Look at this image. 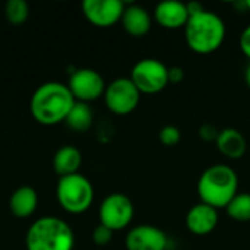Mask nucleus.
<instances>
[{
  "label": "nucleus",
  "mask_w": 250,
  "mask_h": 250,
  "mask_svg": "<svg viewBox=\"0 0 250 250\" xmlns=\"http://www.w3.org/2000/svg\"><path fill=\"white\" fill-rule=\"evenodd\" d=\"M189 18L188 3L167 0L158 3L154 9V19L161 28L166 29H185Z\"/></svg>",
  "instance_id": "obj_13"
},
{
  "label": "nucleus",
  "mask_w": 250,
  "mask_h": 250,
  "mask_svg": "<svg viewBox=\"0 0 250 250\" xmlns=\"http://www.w3.org/2000/svg\"><path fill=\"white\" fill-rule=\"evenodd\" d=\"M215 145L221 155L229 160H239L248 151V142L245 135L234 127H226L220 130Z\"/></svg>",
  "instance_id": "obj_15"
},
{
  "label": "nucleus",
  "mask_w": 250,
  "mask_h": 250,
  "mask_svg": "<svg viewBox=\"0 0 250 250\" xmlns=\"http://www.w3.org/2000/svg\"><path fill=\"white\" fill-rule=\"evenodd\" d=\"M38 205V195L34 188L31 186H21L18 188L9 201L10 212L18 218L31 217Z\"/></svg>",
  "instance_id": "obj_16"
},
{
  "label": "nucleus",
  "mask_w": 250,
  "mask_h": 250,
  "mask_svg": "<svg viewBox=\"0 0 250 250\" xmlns=\"http://www.w3.org/2000/svg\"><path fill=\"white\" fill-rule=\"evenodd\" d=\"M227 28L221 16L204 9L189 18L185 26V40L188 47L196 54H212L224 42Z\"/></svg>",
  "instance_id": "obj_2"
},
{
  "label": "nucleus",
  "mask_w": 250,
  "mask_h": 250,
  "mask_svg": "<svg viewBox=\"0 0 250 250\" xmlns=\"http://www.w3.org/2000/svg\"><path fill=\"white\" fill-rule=\"evenodd\" d=\"M160 142L166 146H174L180 142L182 139V132L177 126L174 125H166L161 127L160 133H158Z\"/></svg>",
  "instance_id": "obj_21"
},
{
  "label": "nucleus",
  "mask_w": 250,
  "mask_h": 250,
  "mask_svg": "<svg viewBox=\"0 0 250 250\" xmlns=\"http://www.w3.org/2000/svg\"><path fill=\"white\" fill-rule=\"evenodd\" d=\"M218 221V209L202 202L193 205L186 214V227L195 236L211 234L217 229Z\"/></svg>",
  "instance_id": "obj_12"
},
{
  "label": "nucleus",
  "mask_w": 250,
  "mask_h": 250,
  "mask_svg": "<svg viewBox=\"0 0 250 250\" xmlns=\"http://www.w3.org/2000/svg\"><path fill=\"white\" fill-rule=\"evenodd\" d=\"M125 243L127 250H167L168 237L155 226L141 224L127 233Z\"/></svg>",
  "instance_id": "obj_11"
},
{
  "label": "nucleus",
  "mask_w": 250,
  "mask_h": 250,
  "mask_svg": "<svg viewBox=\"0 0 250 250\" xmlns=\"http://www.w3.org/2000/svg\"><path fill=\"white\" fill-rule=\"evenodd\" d=\"M220 130L217 129V126L211 125V123H205L199 127V138L205 142H215L218 138Z\"/></svg>",
  "instance_id": "obj_23"
},
{
  "label": "nucleus",
  "mask_w": 250,
  "mask_h": 250,
  "mask_svg": "<svg viewBox=\"0 0 250 250\" xmlns=\"http://www.w3.org/2000/svg\"><path fill=\"white\" fill-rule=\"evenodd\" d=\"M98 215L100 224L108 227L111 231H119L132 223L135 217V207L129 196L123 193H111L101 202Z\"/></svg>",
  "instance_id": "obj_8"
},
{
  "label": "nucleus",
  "mask_w": 250,
  "mask_h": 250,
  "mask_svg": "<svg viewBox=\"0 0 250 250\" xmlns=\"http://www.w3.org/2000/svg\"><path fill=\"white\" fill-rule=\"evenodd\" d=\"M75 236L67 223L57 217L38 218L26 233L28 250H73Z\"/></svg>",
  "instance_id": "obj_4"
},
{
  "label": "nucleus",
  "mask_w": 250,
  "mask_h": 250,
  "mask_svg": "<svg viewBox=\"0 0 250 250\" xmlns=\"http://www.w3.org/2000/svg\"><path fill=\"white\" fill-rule=\"evenodd\" d=\"M81 164H82V154L76 146L72 145L62 146L60 149L56 151L53 157V168L60 177L76 174L78 170L81 168Z\"/></svg>",
  "instance_id": "obj_17"
},
{
  "label": "nucleus",
  "mask_w": 250,
  "mask_h": 250,
  "mask_svg": "<svg viewBox=\"0 0 250 250\" xmlns=\"http://www.w3.org/2000/svg\"><path fill=\"white\" fill-rule=\"evenodd\" d=\"M185 81V70L180 66L168 67V83H182Z\"/></svg>",
  "instance_id": "obj_24"
},
{
  "label": "nucleus",
  "mask_w": 250,
  "mask_h": 250,
  "mask_svg": "<svg viewBox=\"0 0 250 250\" xmlns=\"http://www.w3.org/2000/svg\"><path fill=\"white\" fill-rule=\"evenodd\" d=\"M120 22H122L123 29L130 37L141 38L149 32L151 25H152V18L145 7L139 4H129L125 7Z\"/></svg>",
  "instance_id": "obj_14"
},
{
  "label": "nucleus",
  "mask_w": 250,
  "mask_h": 250,
  "mask_svg": "<svg viewBox=\"0 0 250 250\" xmlns=\"http://www.w3.org/2000/svg\"><path fill=\"white\" fill-rule=\"evenodd\" d=\"M75 98L67 85L60 82H45L35 89L29 108L32 117L45 126L64 122L75 104Z\"/></svg>",
  "instance_id": "obj_1"
},
{
  "label": "nucleus",
  "mask_w": 250,
  "mask_h": 250,
  "mask_svg": "<svg viewBox=\"0 0 250 250\" xmlns=\"http://www.w3.org/2000/svg\"><path fill=\"white\" fill-rule=\"evenodd\" d=\"M245 82H246V85L250 88V63L248 64L246 72H245Z\"/></svg>",
  "instance_id": "obj_26"
},
{
  "label": "nucleus",
  "mask_w": 250,
  "mask_h": 250,
  "mask_svg": "<svg viewBox=\"0 0 250 250\" xmlns=\"http://www.w3.org/2000/svg\"><path fill=\"white\" fill-rule=\"evenodd\" d=\"M67 86L76 101L89 104L91 101L104 95L107 85L103 76L97 70L89 67H82L70 75Z\"/></svg>",
  "instance_id": "obj_9"
},
{
  "label": "nucleus",
  "mask_w": 250,
  "mask_h": 250,
  "mask_svg": "<svg viewBox=\"0 0 250 250\" xmlns=\"http://www.w3.org/2000/svg\"><path fill=\"white\" fill-rule=\"evenodd\" d=\"M113 233H114V231H111L108 227H105V226H103V224H98V226L94 229V231H92V242H94L97 246H100V248L107 246V245L111 242V239H113Z\"/></svg>",
  "instance_id": "obj_22"
},
{
  "label": "nucleus",
  "mask_w": 250,
  "mask_h": 250,
  "mask_svg": "<svg viewBox=\"0 0 250 250\" xmlns=\"http://www.w3.org/2000/svg\"><path fill=\"white\" fill-rule=\"evenodd\" d=\"M4 15L9 23L22 25L29 16V6L25 0H9L4 6Z\"/></svg>",
  "instance_id": "obj_20"
},
{
  "label": "nucleus",
  "mask_w": 250,
  "mask_h": 250,
  "mask_svg": "<svg viewBox=\"0 0 250 250\" xmlns=\"http://www.w3.org/2000/svg\"><path fill=\"white\" fill-rule=\"evenodd\" d=\"M141 95L142 94L130 81V78H117L105 86L104 101L111 113L117 116H126L136 110Z\"/></svg>",
  "instance_id": "obj_7"
},
{
  "label": "nucleus",
  "mask_w": 250,
  "mask_h": 250,
  "mask_svg": "<svg viewBox=\"0 0 250 250\" xmlns=\"http://www.w3.org/2000/svg\"><path fill=\"white\" fill-rule=\"evenodd\" d=\"M129 78L141 94L154 95L167 88L168 67L158 59H142L132 67Z\"/></svg>",
  "instance_id": "obj_6"
},
{
  "label": "nucleus",
  "mask_w": 250,
  "mask_h": 250,
  "mask_svg": "<svg viewBox=\"0 0 250 250\" xmlns=\"http://www.w3.org/2000/svg\"><path fill=\"white\" fill-rule=\"evenodd\" d=\"M126 4L120 0H85L82 12L89 23L98 28H110L122 21Z\"/></svg>",
  "instance_id": "obj_10"
},
{
  "label": "nucleus",
  "mask_w": 250,
  "mask_h": 250,
  "mask_svg": "<svg viewBox=\"0 0 250 250\" xmlns=\"http://www.w3.org/2000/svg\"><path fill=\"white\" fill-rule=\"evenodd\" d=\"M239 45H240L242 53L250 60V25L243 29L240 40H239Z\"/></svg>",
  "instance_id": "obj_25"
},
{
  "label": "nucleus",
  "mask_w": 250,
  "mask_h": 250,
  "mask_svg": "<svg viewBox=\"0 0 250 250\" xmlns=\"http://www.w3.org/2000/svg\"><path fill=\"white\" fill-rule=\"evenodd\" d=\"M231 220L239 223L250 221V193H237L233 201L226 207Z\"/></svg>",
  "instance_id": "obj_19"
},
{
  "label": "nucleus",
  "mask_w": 250,
  "mask_h": 250,
  "mask_svg": "<svg viewBox=\"0 0 250 250\" xmlns=\"http://www.w3.org/2000/svg\"><path fill=\"white\" fill-rule=\"evenodd\" d=\"M66 125L75 132H86L94 122V111L88 103L75 101L72 110L66 117Z\"/></svg>",
  "instance_id": "obj_18"
},
{
  "label": "nucleus",
  "mask_w": 250,
  "mask_h": 250,
  "mask_svg": "<svg viewBox=\"0 0 250 250\" xmlns=\"http://www.w3.org/2000/svg\"><path fill=\"white\" fill-rule=\"evenodd\" d=\"M56 193L59 204L69 214L85 212L94 201V188L81 173L60 177Z\"/></svg>",
  "instance_id": "obj_5"
},
{
  "label": "nucleus",
  "mask_w": 250,
  "mask_h": 250,
  "mask_svg": "<svg viewBox=\"0 0 250 250\" xmlns=\"http://www.w3.org/2000/svg\"><path fill=\"white\" fill-rule=\"evenodd\" d=\"M239 193V176L227 164L208 167L198 180V195L202 204L215 209L226 208Z\"/></svg>",
  "instance_id": "obj_3"
},
{
  "label": "nucleus",
  "mask_w": 250,
  "mask_h": 250,
  "mask_svg": "<svg viewBox=\"0 0 250 250\" xmlns=\"http://www.w3.org/2000/svg\"><path fill=\"white\" fill-rule=\"evenodd\" d=\"M246 6H248V10H250V0H248V1H246Z\"/></svg>",
  "instance_id": "obj_27"
}]
</instances>
